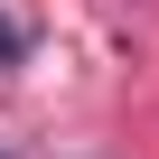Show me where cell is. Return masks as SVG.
I'll use <instances>...</instances> for the list:
<instances>
[{
  "instance_id": "obj_1",
  "label": "cell",
  "mask_w": 159,
  "mask_h": 159,
  "mask_svg": "<svg viewBox=\"0 0 159 159\" xmlns=\"http://www.w3.org/2000/svg\"><path fill=\"white\" fill-rule=\"evenodd\" d=\"M10 56H19V28H10V19H0V66H10Z\"/></svg>"
}]
</instances>
